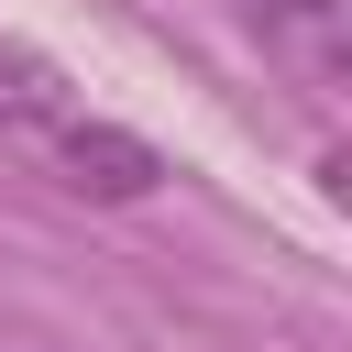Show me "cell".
<instances>
[{"label": "cell", "mask_w": 352, "mask_h": 352, "mask_svg": "<svg viewBox=\"0 0 352 352\" xmlns=\"http://www.w3.org/2000/svg\"><path fill=\"white\" fill-rule=\"evenodd\" d=\"M0 132L22 143V165L33 176H55V187H77V198H154L165 187V154L143 143V132H121V121H99L88 99H66L55 77H11L0 88Z\"/></svg>", "instance_id": "6da1fadb"}, {"label": "cell", "mask_w": 352, "mask_h": 352, "mask_svg": "<svg viewBox=\"0 0 352 352\" xmlns=\"http://www.w3.org/2000/svg\"><path fill=\"white\" fill-rule=\"evenodd\" d=\"M253 33L308 77H341V0H253Z\"/></svg>", "instance_id": "7a4b0ae2"}]
</instances>
